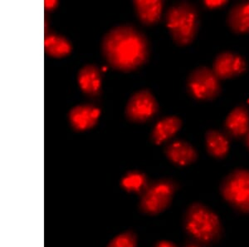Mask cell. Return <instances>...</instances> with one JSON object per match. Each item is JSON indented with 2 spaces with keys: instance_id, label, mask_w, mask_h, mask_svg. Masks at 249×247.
I'll use <instances>...</instances> for the list:
<instances>
[{
  "instance_id": "5b68a950",
  "label": "cell",
  "mask_w": 249,
  "mask_h": 247,
  "mask_svg": "<svg viewBox=\"0 0 249 247\" xmlns=\"http://www.w3.org/2000/svg\"><path fill=\"white\" fill-rule=\"evenodd\" d=\"M187 91L198 101H212L219 96L222 91L220 80L212 68L198 67L190 73L187 78Z\"/></svg>"
},
{
  "instance_id": "ac0fdd59",
  "label": "cell",
  "mask_w": 249,
  "mask_h": 247,
  "mask_svg": "<svg viewBox=\"0 0 249 247\" xmlns=\"http://www.w3.org/2000/svg\"><path fill=\"white\" fill-rule=\"evenodd\" d=\"M121 185L122 188L128 192H144V190L148 187L147 178L146 176L142 172L130 171L122 177Z\"/></svg>"
},
{
  "instance_id": "7c38bea8",
  "label": "cell",
  "mask_w": 249,
  "mask_h": 247,
  "mask_svg": "<svg viewBox=\"0 0 249 247\" xmlns=\"http://www.w3.org/2000/svg\"><path fill=\"white\" fill-rule=\"evenodd\" d=\"M77 82L83 94L89 97H97L101 94L102 76L96 66L88 64L82 67L77 75Z\"/></svg>"
},
{
  "instance_id": "8fae6325",
  "label": "cell",
  "mask_w": 249,
  "mask_h": 247,
  "mask_svg": "<svg viewBox=\"0 0 249 247\" xmlns=\"http://www.w3.org/2000/svg\"><path fill=\"white\" fill-rule=\"evenodd\" d=\"M164 153L170 162L178 167H185L196 162L198 152L190 143L176 140L166 145Z\"/></svg>"
},
{
  "instance_id": "ba28073f",
  "label": "cell",
  "mask_w": 249,
  "mask_h": 247,
  "mask_svg": "<svg viewBox=\"0 0 249 247\" xmlns=\"http://www.w3.org/2000/svg\"><path fill=\"white\" fill-rule=\"evenodd\" d=\"M246 61L240 54L223 52L217 55L213 63V71L219 80L231 79L247 71Z\"/></svg>"
},
{
  "instance_id": "277c9868",
  "label": "cell",
  "mask_w": 249,
  "mask_h": 247,
  "mask_svg": "<svg viewBox=\"0 0 249 247\" xmlns=\"http://www.w3.org/2000/svg\"><path fill=\"white\" fill-rule=\"evenodd\" d=\"M221 195L231 208L238 212L249 214V171H232L220 185Z\"/></svg>"
},
{
  "instance_id": "5bb4252c",
  "label": "cell",
  "mask_w": 249,
  "mask_h": 247,
  "mask_svg": "<svg viewBox=\"0 0 249 247\" xmlns=\"http://www.w3.org/2000/svg\"><path fill=\"white\" fill-rule=\"evenodd\" d=\"M140 21L144 25L152 26L161 19L164 2L160 0H136L133 2Z\"/></svg>"
},
{
  "instance_id": "8992f818",
  "label": "cell",
  "mask_w": 249,
  "mask_h": 247,
  "mask_svg": "<svg viewBox=\"0 0 249 247\" xmlns=\"http://www.w3.org/2000/svg\"><path fill=\"white\" fill-rule=\"evenodd\" d=\"M176 189V183L170 180H160L149 185L141 199L142 212L151 216L163 212L172 202Z\"/></svg>"
},
{
  "instance_id": "30bf717a",
  "label": "cell",
  "mask_w": 249,
  "mask_h": 247,
  "mask_svg": "<svg viewBox=\"0 0 249 247\" xmlns=\"http://www.w3.org/2000/svg\"><path fill=\"white\" fill-rule=\"evenodd\" d=\"M224 130L229 137L244 138L249 131V111L244 105L233 108L224 121Z\"/></svg>"
},
{
  "instance_id": "3957f363",
  "label": "cell",
  "mask_w": 249,
  "mask_h": 247,
  "mask_svg": "<svg viewBox=\"0 0 249 247\" xmlns=\"http://www.w3.org/2000/svg\"><path fill=\"white\" fill-rule=\"evenodd\" d=\"M184 229L196 242L211 244L222 234V225L218 215L201 203H193L184 216Z\"/></svg>"
},
{
  "instance_id": "7402d4cb",
  "label": "cell",
  "mask_w": 249,
  "mask_h": 247,
  "mask_svg": "<svg viewBox=\"0 0 249 247\" xmlns=\"http://www.w3.org/2000/svg\"><path fill=\"white\" fill-rule=\"evenodd\" d=\"M156 247H176L175 245L167 241H161L156 245Z\"/></svg>"
},
{
  "instance_id": "d4e9b609",
  "label": "cell",
  "mask_w": 249,
  "mask_h": 247,
  "mask_svg": "<svg viewBox=\"0 0 249 247\" xmlns=\"http://www.w3.org/2000/svg\"><path fill=\"white\" fill-rule=\"evenodd\" d=\"M107 67H103V68H102V70H103V71H107Z\"/></svg>"
},
{
  "instance_id": "e0dca14e",
  "label": "cell",
  "mask_w": 249,
  "mask_h": 247,
  "mask_svg": "<svg viewBox=\"0 0 249 247\" xmlns=\"http://www.w3.org/2000/svg\"><path fill=\"white\" fill-rule=\"evenodd\" d=\"M44 49L50 57L62 58L71 54L72 47L66 38L58 34H49L44 39Z\"/></svg>"
},
{
  "instance_id": "cb8c5ba5",
  "label": "cell",
  "mask_w": 249,
  "mask_h": 247,
  "mask_svg": "<svg viewBox=\"0 0 249 247\" xmlns=\"http://www.w3.org/2000/svg\"><path fill=\"white\" fill-rule=\"evenodd\" d=\"M185 247H198V246H196V245H188V246H186Z\"/></svg>"
},
{
  "instance_id": "9c48e42d",
  "label": "cell",
  "mask_w": 249,
  "mask_h": 247,
  "mask_svg": "<svg viewBox=\"0 0 249 247\" xmlns=\"http://www.w3.org/2000/svg\"><path fill=\"white\" fill-rule=\"evenodd\" d=\"M101 110L92 105L75 106L68 113V119L75 131L84 132L94 128L98 122Z\"/></svg>"
},
{
  "instance_id": "9a60e30c",
  "label": "cell",
  "mask_w": 249,
  "mask_h": 247,
  "mask_svg": "<svg viewBox=\"0 0 249 247\" xmlns=\"http://www.w3.org/2000/svg\"><path fill=\"white\" fill-rule=\"evenodd\" d=\"M182 127V121L176 116H165L160 120L151 132L150 139L154 144L160 145L172 138Z\"/></svg>"
},
{
  "instance_id": "d6986e66",
  "label": "cell",
  "mask_w": 249,
  "mask_h": 247,
  "mask_svg": "<svg viewBox=\"0 0 249 247\" xmlns=\"http://www.w3.org/2000/svg\"><path fill=\"white\" fill-rule=\"evenodd\" d=\"M107 247H136V237L134 233L127 231L114 237Z\"/></svg>"
},
{
  "instance_id": "4fadbf2b",
  "label": "cell",
  "mask_w": 249,
  "mask_h": 247,
  "mask_svg": "<svg viewBox=\"0 0 249 247\" xmlns=\"http://www.w3.org/2000/svg\"><path fill=\"white\" fill-rule=\"evenodd\" d=\"M230 30L235 34H249V1H241L230 9L227 18Z\"/></svg>"
},
{
  "instance_id": "7a4b0ae2",
  "label": "cell",
  "mask_w": 249,
  "mask_h": 247,
  "mask_svg": "<svg viewBox=\"0 0 249 247\" xmlns=\"http://www.w3.org/2000/svg\"><path fill=\"white\" fill-rule=\"evenodd\" d=\"M165 23L174 42L180 47L190 45L196 39L199 27L198 9L189 2L170 6L165 15Z\"/></svg>"
},
{
  "instance_id": "2e32d148",
  "label": "cell",
  "mask_w": 249,
  "mask_h": 247,
  "mask_svg": "<svg viewBox=\"0 0 249 247\" xmlns=\"http://www.w3.org/2000/svg\"><path fill=\"white\" fill-rule=\"evenodd\" d=\"M230 138L226 133L218 130H209L205 134V146L210 156L224 159L230 152Z\"/></svg>"
},
{
  "instance_id": "ffe728a7",
  "label": "cell",
  "mask_w": 249,
  "mask_h": 247,
  "mask_svg": "<svg viewBox=\"0 0 249 247\" xmlns=\"http://www.w3.org/2000/svg\"><path fill=\"white\" fill-rule=\"evenodd\" d=\"M228 3L226 0H204L203 2L204 7L210 10L223 9Z\"/></svg>"
},
{
  "instance_id": "6da1fadb",
  "label": "cell",
  "mask_w": 249,
  "mask_h": 247,
  "mask_svg": "<svg viewBox=\"0 0 249 247\" xmlns=\"http://www.w3.org/2000/svg\"><path fill=\"white\" fill-rule=\"evenodd\" d=\"M102 51L110 67L128 73L147 62L150 46L144 34L135 27L120 25L105 34Z\"/></svg>"
},
{
  "instance_id": "603a6c76",
  "label": "cell",
  "mask_w": 249,
  "mask_h": 247,
  "mask_svg": "<svg viewBox=\"0 0 249 247\" xmlns=\"http://www.w3.org/2000/svg\"><path fill=\"white\" fill-rule=\"evenodd\" d=\"M244 142H245V145H246L247 148L249 150V131L247 133L246 136L244 137Z\"/></svg>"
},
{
  "instance_id": "52a82bcc",
  "label": "cell",
  "mask_w": 249,
  "mask_h": 247,
  "mask_svg": "<svg viewBox=\"0 0 249 247\" xmlns=\"http://www.w3.org/2000/svg\"><path fill=\"white\" fill-rule=\"evenodd\" d=\"M159 105L156 97L148 89L134 94L127 102L124 114L130 122L144 123L158 114Z\"/></svg>"
},
{
  "instance_id": "44dd1931",
  "label": "cell",
  "mask_w": 249,
  "mask_h": 247,
  "mask_svg": "<svg viewBox=\"0 0 249 247\" xmlns=\"http://www.w3.org/2000/svg\"><path fill=\"white\" fill-rule=\"evenodd\" d=\"M57 4H58L57 1H53V0H46L44 2L45 9L48 10V11H52V10L56 9Z\"/></svg>"
}]
</instances>
